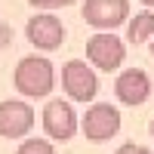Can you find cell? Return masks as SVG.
Wrapping results in <instances>:
<instances>
[{"label":"cell","instance_id":"9","mask_svg":"<svg viewBox=\"0 0 154 154\" xmlns=\"http://www.w3.org/2000/svg\"><path fill=\"white\" fill-rule=\"evenodd\" d=\"M114 96H117L123 105H145L148 96H151V77L142 71V68H126L117 74V80H114Z\"/></svg>","mask_w":154,"mask_h":154},{"label":"cell","instance_id":"13","mask_svg":"<svg viewBox=\"0 0 154 154\" xmlns=\"http://www.w3.org/2000/svg\"><path fill=\"white\" fill-rule=\"evenodd\" d=\"M114 154H151L145 145H136V142H126V145H120Z\"/></svg>","mask_w":154,"mask_h":154},{"label":"cell","instance_id":"11","mask_svg":"<svg viewBox=\"0 0 154 154\" xmlns=\"http://www.w3.org/2000/svg\"><path fill=\"white\" fill-rule=\"evenodd\" d=\"M16 154H56V148H53V142H46V139H25Z\"/></svg>","mask_w":154,"mask_h":154},{"label":"cell","instance_id":"17","mask_svg":"<svg viewBox=\"0 0 154 154\" xmlns=\"http://www.w3.org/2000/svg\"><path fill=\"white\" fill-rule=\"evenodd\" d=\"M151 56H154V37H151Z\"/></svg>","mask_w":154,"mask_h":154},{"label":"cell","instance_id":"8","mask_svg":"<svg viewBox=\"0 0 154 154\" xmlns=\"http://www.w3.org/2000/svg\"><path fill=\"white\" fill-rule=\"evenodd\" d=\"M43 130H46L49 139H56V142L74 139V133H77V111L71 108V102H62V99L46 102V108H43Z\"/></svg>","mask_w":154,"mask_h":154},{"label":"cell","instance_id":"2","mask_svg":"<svg viewBox=\"0 0 154 154\" xmlns=\"http://www.w3.org/2000/svg\"><path fill=\"white\" fill-rule=\"evenodd\" d=\"M80 126H83V136L89 142L102 145V142H108V139H114L120 133V111L111 102H96L93 108H86Z\"/></svg>","mask_w":154,"mask_h":154},{"label":"cell","instance_id":"12","mask_svg":"<svg viewBox=\"0 0 154 154\" xmlns=\"http://www.w3.org/2000/svg\"><path fill=\"white\" fill-rule=\"evenodd\" d=\"M31 6H37V9H59V6H71V3H77V0H28Z\"/></svg>","mask_w":154,"mask_h":154},{"label":"cell","instance_id":"15","mask_svg":"<svg viewBox=\"0 0 154 154\" xmlns=\"http://www.w3.org/2000/svg\"><path fill=\"white\" fill-rule=\"evenodd\" d=\"M142 3H145V6H154V0H142Z\"/></svg>","mask_w":154,"mask_h":154},{"label":"cell","instance_id":"5","mask_svg":"<svg viewBox=\"0 0 154 154\" xmlns=\"http://www.w3.org/2000/svg\"><path fill=\"white\" fill-rule=\"evenodd\" d=\"M80 16L99 31H114L117 25L130 22V0H86Z\"/></svg>","mask_w":154,"mask_h":154},{"label":"cell","instance_id":"7","mask_svg":"<svg viewBox=\"0 0 154 154\" xmlns=\"http://www.w3.org/2000/svg\"><path fill=\"white\" fill-rule=\"evenodd\" d=\"M25 34H28V43H34L43 53H53L62 46L65 40V25L59 22V16H49V12H37L28 19L25 25Z\"/></svg>","mask_w":154,"mask_h":154},{"label":"cell","instance_id":"4","mask_svg":"<svg viewBox=\"0 0 154 154\" xmlns=\"http://www.w3.org/2000/svg\"><path fill=\"white\" fill-rule=\"evenodd\" d=\"M62 86L71 102H93L99 93V77L96 71L80 59H71L65 68H62Z\"/></svg>","mask_w":154,"mask_h":154},{"label":"cell","instance_id":"1","mask_svg":"<svg viewBox=\"0 0 154 154\" xmlns=\"http://www.w3.org/2000/svg\"><path fill=\"white\" fill-rule=\"evenodd\" d=\"M12 86L25 99H43L56 86V68L43 56H25L12 71Z\"/></svg>","mask_w":154,"mask_h":154},{"label":"cell","instance_id":"16","mask_svg":"<svg viewBox=\"0 0 154 154\" xmlns=\"http://www.w3.org/2000/svg\"><path fill=\"white\" fill-rule=\"evenodd\" d=\"M151 139H154V117H151Z\"/></svg>","mask_w":154,"mask_h":154},{"label":"cell","instance_id":"6","mask_svg":"<svg viewBox=\"0 0 154 154\" xmlns=\"http://www.w3.org/2000/svg\"><path fill=\"white\" fill-rule=\"evenodd\" d=\"M34 108L22 99L0 102V136L3 139H25L34 130Z\"/></svg>","mask_w":154,"mask_h":154},{"label":"cell","instance_id":"14","mask_svg":"<svg viewBox=\"0 0 154 154\" xmlns=\"http://www.w3.org/2000/svg\"><path fill=\"white\" fill-rule=\"evenodd\" d=\"M12 37V31L6 28V25H0V46H6V40Z\"/></svg>","mask_w":154,"mask_h":154},{"label":"cell","instance_id":"3","mask_svg":"<svg viewBox=\"0 0 154 154\" xmlns=\"http://www.w3.org/2000/svg\"><path fill=\"white\" fill-rule=\"evenodd\" d=\"M86 59L99 71H117L126 59V46L120 37H114V31H99L86 40Z\"/></svg>","mask_w":154,"mask_h":154},{"label":"cell","instance_id":"10","mask_svg":"<svg viewBox=\"0 0 154 154\" xmlns=\"http://www.w3.org/2000/svg\"><path fill=\"white\" fill-rule=\"evenodd\" d=\"M154 37V12L151 9H142L126 22V40L130 43H145Z\"/></svg>","mask_w":154,"mask_h":154}]
</instances>
